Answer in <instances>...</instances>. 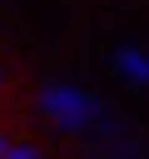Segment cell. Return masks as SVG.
<instances>
[{
  "label": "cell",
  "mask_w": 149,
  "mask_h": 159,
  "mask_svg": "<svg viewBox=\"0 0 149 159\" xmlns=\"http://www.w3.org/2000/svg\"><path fill=\"white\" fill-rule=\"evenodd\" d=\"M119 70H124L134 84H149V55H139V50H124V55H119Z\"/></svg>",
  "instance_id": "2"
},
{
  "label": "cell",
  "mask_w": 149,
  "mask_h": 159,
  "mask_svg": "<svg viewBox=\"0 0 149 159\" xmlns=\"http://www.w3.org/2000/svg\"><path fill=\"white\" fill-rule=\"evenodd\" d=\"M5 159H35V149H25V144H15V149H5Z\"/></svg>",
  "instance_id": "3"
},
{
  "label": "cell",
  "mask_w": 149,
  "mask_h": 159,
  "mask_svg": "<svg viewBox=\"0 0 149 159\" xmlns=\"http://www.w3.org/2000/svg\"><path fill=\"white\" fill-rule=\"evenodd\" d=\"M45 109H50L65 129H84V124H89V114H94V99H84V94H74V89H65V84H60V89H50V94H45Z\"/></svg>",
  "instance_id": "1"
},
{
  "label": "cell",
  "mask_w": 149,
  "mask_h": 159,
  "mask_svg": "<svg viewBox=\"0 0 149 159\" xmlns=\"http://www.w3.org/2000/svg\"><path fill=\"white\" fill-rule=\"evenodd\" d=\"M5 149H10V144H5V139H0V159H5Z\"/></svg>",
  "instance_id": "4"
}]
</instances>
